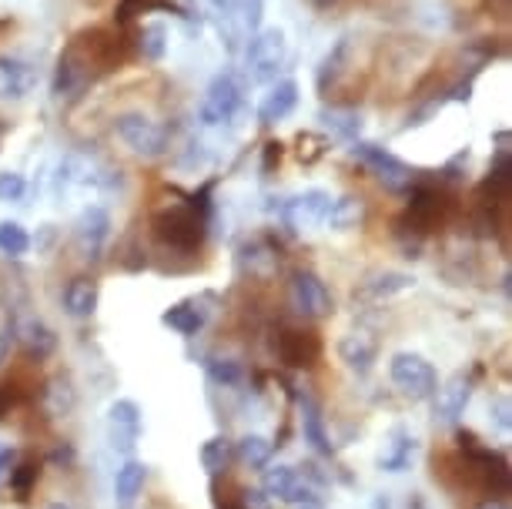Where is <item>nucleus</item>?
<instances>
[{
  "label": "nucleus",
  "instance_id": "obj_25",
  "mask_svg": "<svg viewBox=\"0 0 512 509\" xmlns=\"http://www.w3.org/2000/svg\"><path fill=\"white\" fill-rule=\"evenodd\" d=\"M278 352H282V359L288 362V366H295V369L312 366L315 355H318V339L312 332H285Z\"/></svg>",
  "mask_w": 512,
  "mask_h": 509
},
{
  "label": "nucleus",
  "instance_id": "obj_31",
  "mask_svg": "<svg viewBox=\"0 0 512 509\" xmlns=\"http://www.w3.org/2000/svg\"><path fill=\"white\" fill-rule=\"evenodd\" d=\"M231 463V443L225 436H211L205 446H201V466H205V473L218 476L225 473Z\"/></svg>",
  "mask_w": 512,
  "mask_h": 509
},
{
  "label": "nucleus",
  "instance_id": "obj_18",
  "mask_svg": "<svg viewBox=\"0 0 512 509\" xmlns=\"http://www.w3.org/2000/svg\"><path fill=\"white\" fill-rule=\"evenodd\" d=\"M144 483H148V466L138 463V459H128L114 476V503H118V509H131L138 503Z\"/></svg>",
  "mask_w": 512,
  "mask_h": 509
},
{
  "label": "nucleus",
  "instance_id": "obj_45",
  "mask_svg": "<svg viewBox=\"0 0 512 509\" xmlns=\"http://www.w3.org/2000/svg\"><path fill=\"white\" fill-rule=\"evenodd\" d=\"M231 4H238V0H211V7H218V11H228Z\"/></svg>",
  "mask_w": 512,
  "mask_h": 509
},
{
  "label": "nucleus",
  "instance_id": "obj_16",
  "mask_svg": "<svg viewBox=\"0 0 512 509\" xmlns=\"http://www.w3.org/2000/svg\"><path fill=\"white\" fill-rule=\"evenodd\" d=\"M295 108H298V81H292V78L275 81L272 91L265 94L262 108H258V121L278 124V121H285Z\"/></svg>",
  "mask_w": 512,
  "mask_h": 509
},
{
  "label": "nucleus",
  "instance_id": "obj_2",
  "mask_svg": "<svg viewBox=\"0 0 512 509\" xmlns=\"http://www.w3.org/2000/svg\"><path fill=\"white\" fill-rule=\"evenodd\" d=\"M245 111V88L231 71H221L211 78L205 98H201L198 118L208 128H218V124H231L238 114Z\"/></svg>",
  "mask_w": 512,
  "mask_h": 509
},
{
  "label": "nucleus",
  "instance_id": "obj_24",
  "mask_svg": "<svg viewBox=\"0 0 512 509\" xmlns=\"http://www.w3.org/2000/svg\"><path fill=\"white\" fill-rule=\"evenodd\" d=\"M362 222H365V201L355 195L335 198L325 215V225L332 228V232H352V228H359Z\"/></svg>",
  "mask_w": 512,
  "mask_h": 509
},
{
  "label": "nucleus",
  "instance_id": "obj_47",
  "mask_svg": "<svg viewBox=\"0 0 512 509\" xmlns=\"http://www.w3.org/2000/svg\"><path fill=\"white\" fill-rule=\"evenodd\" d=\"M489 4H492V0H489ZM509 14V0H499V17H506Z\"/></svg>",
  "mask_w": 512,
  "mask_h": 509
},
{
  "label": "nucleus",
  "instance_id": "obj_11",
  "mask_svg": "<svg viewBox=\"0 0 512 509\" xmlns=\"http://www.w3.org/2000/svg\"><path fill=\"white\" fill-rule=\"evenodd\" d=\"M338 359L352 372L365 376V372L375 366V359H379V339H375L369 329H355L349 335H342V342H338Z\"/></svg>",
  "mask_w": 512,
  "mask_h": 509
},
{
  "label": "nucleus",
  "instance_id": "obj_7",
  "mask_svg": "<svg viewBox=\"0 0 512 509\" xmlns=\"http://www.w3.org/2000/svg\"><path fill=\"white\" fill-rule=\"evenodd\" d=\"M288 295H292V309L305 315V319H328L335 309L332 292H328V285L315 272H295Z\"/></svg>",
  "mask_w": 512,
  "mask_h": 509
},
{
  "label": "nucleus",
  "instance_id": "obj_34",
  "mask_svg": "<svg viewBox=\"0 0 512 509\" xmlns=\"http://www.w3.org/2000/svg\"><path fill=\"white\" fill-rule=\"evenodd\" d=\"M27 195V181L17 171H0V201H21Z\"/></svg>",
  "mask_w": 512,
  "mask_h": 509
},
{
  "label": "nucleus",
  "instance_id": "obj_38",
  "mask_svg": "<svg viewBox=\"0 0 512 509\" xmlns=\"http://www.w3.org/2000/svg\"><path fill=\"white\" fill-rule=\"evenodd\" d=\"M278 161H282V144L278 141H268L265 144V165H262V171H272Z\"/></svg>",
  "mask_w": 512,
  "mask_h": 509
},
{
  "label": "nucleus",
  "instance_id": "obj_40",
  "mask_svg": "<svg viewBox=\"0 0 512 509\" xmlns=\"http://www.w3.org/2000/svg\"><path fill=\"white\" fill-rule=\"evenodd\" d=\"M34 473H37L34 466H21V476L14 479V489H17V493H21V496L27 493V483H31V476H34Z\"/></svg>",
  "mask_w": 512,
  "mask_h": 509
},
{
  "label": "nucleus",
  "instance_id": "obj_1",
  "mask_svg": "<svg viewBox=\"0 0 512 509\" xmlns=\"http://www.w3.org/2000/svg\"><path fill=\"white\" fill-rule=\"evenodd\" d=\"M154 235L175 252H195L205 238V215L198 205H171L154 215Z\"/></svg>",
  "mask_w": 512,
  "mask_h": 509
},
{
  "label": "nucleus",
  "instance_id": "obj_20",
  "mask_svg": "<svg viewBox=\"0 0 512 509\" xmlns=\"http://www.w3.org/2000/svg\"><path fill=\"white\" fill-rule=\"evenodd\" d=\"M161 322L168 325L171 332H178V335H198L201 329H205V322H208V312L201 309V302L198 299H191V302H178V305H171L168 312L161 315Z\"/></svg>",
  "mask_w": 512,
  "mask_h": 509
},
{
  "label": "nucleus",
  "instance_id": "obj_23",
  "mask_svg": "<svg viewBox=\"0 0 512 509\" xmlns=\"http://www.w3.org/2000/svg\"><path fill=\"white\" fill-rule=\"evenodd\" d=\"M302 432H305V443L322 456H332V439H328V429H325V416H322V406L305 396L302 399Z\"/></svg>",
  "mask_w": 512,
  "mask_h": 509
},
{
  "label": "nucleus",
  "instance_id": "obj_4",
  "mask_svg": "<svg viewBox=\"0 0 512 509\" xmlns=\"http://www.w3.org/2000/svg\"><path fill=\"white\" fill-rule=\"evenodd\" d=\"M352 158L362 161V165L369 168L385 188L395 191V195H405V191H412V185H415V171L405 165L402 158H395L392 151L379 148V144L352 141Z\"/></svg>",
  "mask_w": 512,
  "mask_h": 509
},
{
  "label": "nucleus",
  "instance_id": "obj_12",
  "mask_svg": "<svg viewBox=\"0 0 512 509\" xmlns=\"http://www.w3.org/2000/svg\"><path fill=\"white\" fill-rule=\"evenodd\" d=\"M432 399H436V406H432V409H436L439 422H456L462 412H466L469 399H472V379L466 376V372H459V376H452L449 382L436 386Z\"/></svg>",
  "mask_w": 512,
  "mask_h": 509
},
{
  "label": "nucleus",
  "instance_id": "obj_39",
  "mask_svg": "<svg viewBox=\"0 0 512 509\" xmlns=\"http://www.w3.org/2000/svg\"><path fill=\"white\" fill-rule=\"evenodd\" d=\"M469 98H472V78L459 81L456 88L449 91V98H446V101H469Z\"/></svg>",
  "mask_w": 512,
  "mask_h": 509
},
{
  "label": "nucleus",
  "instance_id": "obj_19",
  "mask_svg": "<svg viewBox=\"0 0 512 509\" xmlns=\"http://www.w3.org/2000/svg\"><path fill=\"white\" fill-rule=\"evenodd\" d=\"M64 309L71 319H91L98 312V282L91 278H74L71 285L64 288Z\"/></svg>",
  "mask_w": 512,
  "mask_h": 509
},
{
  "label": "nucleus",
  "instance_id": "obj_27",
  "mask_svg": "<svg viewBox=\"0 0 512 509\" xmlns=\"http://www.w3.org/2000/svg\"><path fill=\"white\" fill-rule=\"evenodd\" d=\"M74 406H77V392L71 386V379H67V376L47 379V386H44V409L51 412L54 419H61V416H71Z\"/></svg>",
  "mask_w": 512,
  "mask_h": 509
},
{
  "label": "nucleus",
  "instance_id": "obj_17",
  "mask_svg": "<svg viewBox=\"0 0 512 509\" xmlns=\"http://www.w3.org/2000/svg\"><path fill=\"white\" fill-rule=\"evenodd\" d=\"M349 57H352V34H342V37H338V41L332 44V51H328V54L322 57V64H318V74H315L318 91L328 94L338 81H342Z\"/></svg>",
  "mask_w": 512,
  "mask_h": 509
},
{
  "label": "nucleus",
  "instance_id": "obj_10",
  "mask_svg": "<svg viewBox=\"0 0 512 509\" xmlns=\"http://www.w3.org/2000/svg\"><path fill=\"white\" fill-rule=\"evenodd\" d=\"M262 493L272 503H302V499L315 496V489L305 483V476L295 473V466H265L262 473Z\"/></svg>",
  "mask_w": 512,
  "mask_h": 509
},
{
  "label": "nucleus",
  "instance_id": "obj_14",
  "mask_svg": "<svg viewBox=\"0 0 512 509\" xmlns=\"http://www.w3.org/2000/svg\"><path fill=\"white\" fill-rule=\"evenodd\" d=\"M415 285V278L409 272H392V268H382V272L365 275V282L355 288V299L362 302H385L399 292H409Z\"/></svg>",
  "mask_w": 512,
  "mask_h": 509
},
{
  "label": "nucleus",
  "instance_id": "obj_43",
  "mask_svg": "<svg viewBox=\"0 0 512 509\" xmlns=\"http://www.w3.org/2000/svg\"><path fill=\"white\" fill-rule=\"evenodd\" d=\"M476 509H509V506L502 503V499H486V503H479Z\"/></svg>",
  "mask_w": 512,
  "mask_h": 509
},
{
  "label": "nucleus",
  "instance_id": "obj_36",
  "mask_svg": "<svg viewBox=\"0 0 512 509\" xmlns=\"http://www.w3.org/2000/svg\"><path fill=\"white\" fill-rule=\"evenodd\" d=\"M496 426L502 432H509L512 429V406H509V399L506 396H499L496 399Z\"/></svg>",
  "mask_w": 512,
  "mask_h": 509
},
{
  "label": "nucleus",
  "instance_id": "obj_41",
  "mask_svg": "<svg viewBox=\"0 0 512 509\" xmlns=\"http://www.w3.org/2000/svg\"><path fill=\"white\" fill-rule=\"evenodd\" d=\"M11 466H14V449L7 443H0V473H4V469H11Z\"/></svg>",
  "mask_w": 512,
  "mask_h": 509
},
{
  "label": "nucleus",
  "instance_id": "obj_28",
  "mask_svg": "<svg viewBox=\"0 0 512 509\" xmlns=\"http://www.w3.org/2000/svg\"><path fill=\"white\" fill-rule=\"evenodd\" d=\"M318 121L325 124L335 138L342 141H359V131H362V114L352 111V108H325L318 114Z\"/></svg>",
  "mask_w": 512,
  "mask_h": 509
},
{
  "label": "nucleus",
  "instance_id": "obj_33",
  "mask_svg": "<svg viewBox=\"0 0 512 509\" xmlns=\"http://www.w3.org/2000/svg\"><path fill=\"white\" fill-rule=\"evenodd\" d=\"M208 376L211 382H218V386H238V382L245 379V369H241L238 359H211Z\"/></svg>",
  "mask_w": 512,
  "mask_h": 509
},
{
  "label": "nucleus",
  "instance_id": "obj_3",
  "mask_svg": "<svg viewBox=\"0 0 512 509\" xmlns=\"http://www.w3.org/2000/svg\"><path fill=\"white\" fill-rule=\"evenodd\" d=\"M285 54H288V44L278 27L251 34V41L245 47V71L251 84H275L278 71H282V64H285Z\"/></svg>",
  "mask_w": 512,
  "mask_h": 509
},
{
  "label": "nucleus",
  "instance_id": "obj_32",
  "mask_svg": "<svg viewBox=\"0 0 512 509\" xmlns=\"http://www.w3.org/2000/svg\"><path fill=\"white\" fill-rule=\"evenodd\" d=\"M27 248H31V235L21 222H0V252L21 258L27 255Z\"/></svg>",
  "mask_w": 512,
  "mask_h": 509
},
{
  "label": "nucleus",
  "instance_id": "obj_6",
  "mask_svg": "<svg viewBox=\"0 0 512 509\" xmlns=\"http://www.w3.org/2000/svg\"><path fill=\"white\" fill-rule=\"evenodd\" d=\"M114 131H118V138L141 158H161L164 151H168V131H164L158 121H151L148 114H141V111L118 114Z\"/></svg>",
  "mask_w": 512,
  "mask_h": 509
},
{
  "label": "nucleus",
  "instance_id": "obj_44",
  "mask_svg": "<svg viewBox=\"0 0 512 509\" xmlns=\"http://www.w3.org/2000/svg\"><path fill=\"white\" fill-rule=\"evenodd\" d=\"M372 509H392V506H389V496H375Z\"/></svg>",
  "mask_w": 512,
  "mask_h": 509
},
{
  "label": "nucleus",
  "instance_id": "obj_22",
  "mask_svg": "<svg viewBox=\"0 0 512 509\" xmlns=\"http://www.w3.org/2000/svg\"><path fill=\"white\" fill-rule=\"evenodd\" d=\"M228 21V34L231 37H245V34H258L262 27V14H265V0H238L228 11H221Z\"/></svg>",
  "mask_w": 512,
  "mask_h": 509
},
{
  "label": "nucleus",
  "instance_id": "obj_35",
  "mask_svg": "<svg viewBox=\"0 0 512 509\" xmlns=\"http://www.w3.org/2000/svg\"><path fill=\"white\" fill-rule=\"evenodd\" d=\"M144 7H148V0H121V4H118V24H131L134 17L144 14Z\"/></svg>",
  "mask_w": 512,
  "mask_h": 509
},
{
  "label": "nucleus",
  "instance_id": "obj_5",
  "mask_svg": "<svg viewBox=\"0 0 512 509\" xmlns=\"http://www.w3.org/2000/svg\"><path fill=\"white\" fill-rule=\"evenodd\" d=\"M389 376H392V386L412 402L432 399V392L439 386V376H436V369H432V362H425L422 355H415V352H395L389 362Z\"/></svg>",
  "mask_w": 512,
  "mask_h": 509
},
{
  "label": "nucleus",
  "instance_id": "obj_49",
  "mask_svg": "<svg viewBox=\"0 0 512 509\" xmlns=\"http://www.w3.org/2000/svg\"><path fill=\"white\" fill-rule=\"evenodd\" d=\"M4 131H7V128H4V124H0V138H4Z\"/></svg>",
  "mask_w": 512,
  "mask_h": 509
},
{
  "label": "nucleus",
  "instance_id": "obj_13",
  "mask_svg": "<svg viewBox=\"0 0 512 509\" xmlns=\"http://www.w3.org/2000/svg\"><path fill=\"white\" fill-rule=\"evenodd\" d=\"M108 422H111V439H114V449L128 453V449L138 443L141 436V409L134 399H118L111 402L108 409Z\"/></svg>",
  "mask_w": 512,
  "mask_h": 509
},
{
  "label": "nucleus",
  "instance_id": "obj_21",
  "mask_svg": "<svg viewBox=\"0 0 512 509\" xmlns=\"http://www.w3.org/2000/svg\"><path fill=\"white\" fill-rule=\"evenodd\" d=\"M34 88V71L17 57H0V98H24Z\"/></svg>",
  "mask_w": 512,
  "mask_h": 509
},
{
  "label": "nucleus",
  "instance_id": "obj_48",
  "mask_svg": "<svg viewBox=\"0 0 512 509\" xmlns=\"http://www.w3.org/2000/svg\"><path fill=\"white\" fill-rule=\"evenodd\" d=\"M47 509H71V506H67V503H51Z\"/></svg>",
  "mask_w": 512,
  "mask_h": 509
},
{
  "label": "nucleus",
  "instance_id": "obj_42",
  "mask_svg": "<svg viewBox=\"0 0 512 509\" xmlns=\"http://www.w3.org/2000/svg\"><path fill=\"white\" fill-rule=\"evenodd\" d=\"M292 509H325V506H322V499H318V496H308V499H302V503H295Z\"/></svg>",
  "mask_w": 512,
  "mask_h": 509
},
{
  "label": "nucleus",
  "instance_id": "obj_30",
  "mask_svg": "<svg viewBox=\"0 0 512 509\" xmlns=\"http://www.w3.org/2000/svg\"><path fill=\"white\" fill-rule=\"evenodd\" d=\"M138 51L144 54V61H161L168 54V27L161 21H148L138 31Z\"/></svg>",
  "mask_w": 512,
  "mask_h": 509
},
{
  "label": "nucleus",
  "instance_id": "obj_15",
  "mask_svg": "<svg viewBox=\"0 0 512 509\" xmlns=\"http://www.w3.org/2000/svg\"><path fill=\"white\" fill-rule=\"evenodd\" d=\"M415 456H419V439L405 429H395L389 432V439H385L379 453V469H385V473H405V469H412Z\"/></svg>",
  "mask_w": 512,
  "mask_h": 509
},
{
  "label": "nucleus",
  "instance_id": "obj_46",
  "mask_svg": "<svg viewBox=\"0 0 512 509\" xmlns=\"http://www.w3.org/2000/svg\"><path fill=\"white\" fill-rule=\"evenodd\" d=\"M409 509H429V506H425V499H422V496H415L412 503H409Z\"/></svg>",
  "mask_w": 512,
  "mask_h": 509
},
{
  "label": "nucleus",
  "instance_id": "obj_29",
  "mask_svg": "<svg viewBox=\"0 0 512 509\" xmlns=\"http://www.w3.org/2000/svg\"><path fill=\"white\" fill-rule=\"evenodd\" d=\"M238 456H241V463L251 466V469H265V466H272V456H275V443L272 439H265V436H245L238 443Z\"/></svg>",
  "mask_w": 512,
  "mask_h": 509
},
{
  "label": "nucleus",
  "instance_id": "obj_37",
  "mask_svg": "<svg viewBox=\"0 0 512 509\" xmlns=\"http://www.w3.org/2000/svg\"><path fill=\"white\" fill-rule=\"evenodd\" d=\"M245 506L248 509H272V499H268L262 489H248V493H245Z\"/></svg>",
  "mask_w": 512,
  "mask_h": 509
},
{
  "label": "nucleus",
  "instance_id": "obj_8",
  "mask_svg": "<svg viewBox=\"0 0 512 509\" xmlns=\"http://www.w3.org/2000/svg\"><path fill=\"white\" fill-rule=\"evenodd\" d=\"M108 235H111V215L104 208L91 205V208H84L81 215H77L74 242H77V252H81V258H88V262L101 258Z\"/></svg>",
  "mask_w": 512,
  "mask_h": 509
},
{
  "label": "nucleus",
  "instance_id": "obj_9",
  "mask_svg": "<svg viewBox=\"0 0 512 509\" xmlns=\"http://www.w3.org/2000/svg\"><path fill=\"white\" fill-rule=\"evenodd\" d=\"M328 208H332V195L322 188H308L302 195L285 201L282 215L295 232H308V228H315V225H325Z\"/></svg>",
  "mask_w": 512,
  "mask_h": 509
},
{
  "label": "nucleus",
  "instance_id": "obj_26",
  "mask_svg": "<svg viewBox=\"0 0 512 509\" xmlns=\"http://www.w3.org/2000/svg\"><path fill=\"white\" fill-rule=\"evenodd\" d=\"M14 332L21 335L27 355H34V359H47V355L57 349V335L47 329L41 319H24Z\"/></svg>",
  "mask_w": 512,
  "mask_h": 509
}]
</instances>
